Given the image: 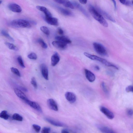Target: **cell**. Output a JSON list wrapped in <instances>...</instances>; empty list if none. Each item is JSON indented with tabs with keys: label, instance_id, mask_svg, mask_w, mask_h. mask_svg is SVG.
Returning <instances> with one entry per match:
<instances>
[{
	"label": "cell",
	"instance_id": "cell-1",
	"mask_svg": "<svg viewBox=\"0 0 133 133\" xmlns=\"http://www.w3.org/2000/svg\"><path fill=\"white\" fill-rule=\"evenodd\" d=\"M88 8L89 12L95 19L104 27H108V24L104 17L95 8L90 5H89Z\"/></svg>",
	"mask_w": 133,
	"mask_h": 133
},
{
	"label": "cell",
	"instance_id": "cell-2",
	"mask_svg": "<svg viewBox=\"0 0 133 133\" xmlns=\"http://www.w3.org/2000/svg\"><path fill=\"white\" fill-rule=\"evenodd\" d=\"M84 54L87 57L92 60L99 62L107 66L112 67L117 70L119 69L116 65L98 56L92 55L87 52L84 53Z\"/></svg>",
	"mask_w": 133,
	"mask_h": 133
},
{
	"label": "cell",
	"instance_id": "cell-3",
	"mask_svg": "<svg viewBox=\"0 0 133 133\" xmlns=\"http://www.w3.org/2000/svg\"><path fill=\"white\" fill-rule=\"evenodd\" d=\"M10 24L12 27L16 28H29L31 26L29 22L20 19L12 21Z\"/></svg>",
	"mask_w": 133,
	"mask_h": 133
},
{
	"label": "cell",
	"instance_id": "cell-4",
	"mask_svg": "<svg viewBox=\"0 0 133 133\" xmlns=\"http://www.w3.org/2000/svg\"><path fill=\"white\" fill-rule=\"evenodd\" d=\"M94 49L99 55L103 56H108V54L105 47L101 44L95 42L93 44Z\"/></svg>",
	"mask_w": 133,
	"mask_h": 133
},
{
	"label": "cell",
	"instance_id": "cell-5",
	"mask_svg": "<svg viewBox=\"0 0 133 133\" xmlns=\"http://www.w3.org/2000/svg\"><path fill=\"white\" fill-rule=\"evenodd\" d=\"M100 110L108 119H112L114 117V114L106 107L101 106L100 107Z\"/></svg>",
	"mask_w": 133,
	"mask_h": 133
},
{
	"label": "cell",
	"instance_id": "cell-6",
	"mask_svg": "<svg viewBox=\"0 0 133 133\" xmlns=\"http://www.w3.org/2000/svg\"><path fill=\"white\" fill-rule=\"evenodd\" d=\"M95 8L104 17L113 22H116V21L114 19L105 11L98 7H96Z\"/></svg>",
	"mask_w": 133,
	"mask_h": 133
},
{
	"label": "cell",
	"instance_id": "cell-7",
	"mask_svg": "<svg viewBox=\"0 0 133 133\" xmlns=\"http://www.w3.org/2000/svg\"><path fill=\"white\" fill-rule=\"evenodd\" d=\"M52 44L56 48L61 50L65 49L67 46V44L58 40L53 42L52 43Z\"/></svg>",
	"mask_w": 133,
	"mask_h": 133
},
{
	"label": "cell",
	"instance_id": "cell-8",
	"mask_svg": "<svg viewBox=\"0 0 133 133\" xmlns=\"http://www.w3.org/2000/svg\"><path fill=\"white\" fill-rule=\"evenodd\" d=\"M60 60V56L58 53L55 52L51 57V65L52 66H55L57 64Z\"/></svg>",
	"mask_w": 133,
	"mask_h": 133
},
{
	"label": "cell",
	"instance_id": "cell-9",
	"mask_svg": "<svg viewBox=\"0 0 133 133\" xmlns=\"http://www.w3.org/2000/svg\"><path fill=\"white\" fill-rule=\"evenodd\" d=\"M74 7L77 8L85 16L89 18V16L84 8L77 2L73 1L72 3Z\"/></svg>",
	"mask_w": 133,
	"mask_h": 133
},
{
	"label": "cell",
	"instance_id": "cell-10",
	"mask_svg": "<svg viewBox=\"0 0 133 133\" xmlns=\"http://www.w3.org/2000/svg\"><path fill=\"white\" fill-rule=\"evenodd\" d=\"M25 102L31 107L40 112H42L43 110L40 105L37 103L31 101L28 99Z\"/></svg>",
	"mask_w": 133,
	"mask_h": 133
},
{
	"label": "cell",
	"instance_id": "cell-11",
	"mask_svg": "<svg viewBox=\"0 0 133 133\" xmlns=\"http://www.w3.org/2000/svg\"><path fill=\"white\" fill-rule=\"evenodd\" d=\"M45 21L49 25L57 26L59 25L58 20L56 18L52 17H46L45 18Z\"/></svg>",
	"mask_w": 133,
	"mask_h": 133
},
{
	"label": "cell",
	"instance_id": "cell-12",
	"mask_svg": "<svg viewBox=\"0 0 133 133\" xmlns=\"http://www.w3.org/2000/svg\"><path fill=\"white\" fill-rule=\"evenodd\" d=\"M53 1L67 8L71 9H74V6L73 4L69 0H53Z\"/></svg>",
	"mask_w": 133,
	"mask_h": 133
},
{
	"label": "cell",
	"instance_id": "cell-13",
	"mask_svg": "<svg viewBox=\"0 0 133 133\" xmlns=\"http://www.w3.org/2000/svg\"><path fill=\"white\" fill-rule=\"evenodd\" d=\"M86 77L90 82L92 83L96 79L95 75L89 70L85 69L84 70Z\"/></svg>",
	"mask_w": 133,
	"mask_h": 133
},
{
	"label": "cell",
	"instance_id": "cell-14",
	"mask_svg": "<svg viewBox=\"0 0 133 133\" xmlns=\"http://www.w3.org/2000/svg\"><path fill=\"white\" fill-rule=\"evenodd\" d=\"M40 69L43 77L45 79L48 80L49 79V75L47 66L45 64H42L40 66Z\"/></svg>",
	"mask_w": 133,
	"mask_h": 133
},
{
	"label": "cell",
	"instance_id": "cell-15",
	"mask_svg": "<svg viewBox=\"0 0 133 133\" xmlns=\"http://www.w3.org/2000/svg\"><path fill=\"white\" fill-rule=\"evenodd\" d=\"M47 104L51 110L57 111L58 110L57 104L53 99H49L47 101Z\"/></svg>",
	"mask_w": 133,
	"mask_h": 133
},
{
	"label": "cell",
	"instance_id": "cell-16",
	"mask_svg": "<svg viewBox=\"0 0 133 133\" xmlns=\"http://www.w3.org/2000/svg\"><path fill=\"white\" fill-rule=\"evenodd\" d=\"M65 97L67 100L70 103H73L76 100L75 95L73 93L67 92L65 94Z\"/></svg>",
	"mask_w": 133,
	"mask_h": 133
},
{
	"label": "cell",
	"instance_id": "cell-17",
	"mask_svg": "<svg viewBox=\"0 0 133 133\" xmlns=\"http://www.w3.org/2000/svg\"><path fill=\"white\" fill-rule=\"evenodd\" d=\"M14 90L17 96L25 102L28 99L26 95L20 89L15 88Z\"/></svg>",
	"mask_w": 133,
	"mask_h": 133
},
{
	"label": "cell",
	"instance_id": "cell-18",
	"mask_svg": "<svg viewBox=\"0 0 133 133\" xmlns=\"http://www.w3.org/2000/svg\"><path fill=\"white\" fill-rule=\"evenodd\" d=\"M8 7L10 10L14 12L20 13L22 11V8L20 6L15 3L9 4Z\"/></svg>",
	"mask_w": 133,
	"mask_h": 133
},
{
	"label": "cell",
	"instance_id": "cell-19",
	"mask_svg": "<svg viewBox=\"0 0 133 133\" xmlns=\"http://www.w3.org/2000/svg\"><path fill=\"white\" fill-rule=\"evenodd\" d=\"M96 127L100 131L103 133H114L115 132L110 128L100 124H97Z\"/></svg>",
	"mask_w": 133,
	"mask_h": 133
},
{
	"label": "cell",
	"instance_id": "cell-20",
	"mask_svg": "<svg viewBox=\"0 0 133 133\" xmlns=\"http://www.w3.org/2000/svg\"><path fill=\"white\" fill-rule=\"evenodd\" d=\"M45 119L47 122L54 126L59 127H64L65 126L64 124L61 122L48 118H46Z\"/></svg>",
	"mask_w": 133,
	"mask_h": 133
},
{
	"label": "cell",
	"instance_id": "cell-21",
	"mask_svg": "<svg viewBox=\"0 0 133 133\" xmlns=\"http://www.w3.org/2000/svg\"><path fill=\"white\" fill-rule=\"evenodd\" d=\"M55 39L56 40L61 41L67 44H70L71 43V40L66 36H57L55 37Z\"/></svg>",
	"mask_w": 133,
	"mask_h": 133
},
{
	"label": "cell",
	"instance_id": "cell-22",
	"mask_svg": "<svg viewBox=\"0 0 133 133\" xmlns=\"http://www.w3.org/2000/svg\"><path fill=\"white\" fill-rule=\"evenodd\" d=\"M57 9L63 15L67 16H73V13L69 10L59 6H57Z\"/></svg>",
	"mask_w": 133,
	"mask_h": 133
},
{
	"label": "cell",
	"instance_id": "cell-23",
	"mask_svg": "<svg viewBox=\"0 0 133 133\" xmlns=\"http://www.w3.org/2000/svg\"><path fill=\"white\" fill-rule=\"evenodd\" d=\"M36 8L40 11L43 12L46 17H52V15L50 12L46 7L41 6H37Z\"/></svg>",
	"mask_w": 133,
	"mask_h": 133
},
{
	"label": "cell",
	"instance_id": "cell-24",
	"mask_svg": "<svg viewBox=\"0 0 133 133\" xmlns=\"http://www.w3.org/2000/svg\"><path fill=\"white\" fill-rule=\"evenodd\" d=\"M5 44L10 49L15 51L18 50V48L13 44L8 42H6L5 43Z\"/></svg>",
	"mask_w": 133,
	"mask_h": 133
},
{
	"label": "cell",
	"instance_id": "cell-25",
	"mask_svg": "<svg viewBox=\"0 0 133 133\" xmlns=\"http://www.w3.org/2000/svg\"><path fill=\"white\" fill-rule=\"evenodd\" d=\"M2 34L4 36L7 38L8 39L12 42H14V40L12 38L6 30H2L1 31Z\"/></svg>",
	"mask_w": 133,
	"mask_h": 133
},
{
	"label": "cell",
	"instance_id": "cell-26",
	"mask_svg": "<svg viewBox=\"0 0 133 133\" xmlns=\"http://www.w3.org/2000/svg\"><path fill=\"white\" fill-rule=\"evenodd\" d=\"M9 115H8L7 111L4 110L2 111L0 114V117L5 120H8L9 118Z\"/></svg>",
	"mask_w": 133,
	"mask_h": 133
},
{
	"label": "cell",
	"instance_id": "cell-27",
	"mask_svg": "<svg viewBox=\"0 0 133 133\" xmlns=\"http://www.w3.org/2000/svg\"><path fill=\"white\" fill-rule=\"evenodd\" d=\"M12 118L14 120L18 121H22L23 120V117L17 113L14 114L12 116Z\"/></svg>",
	"mask_w": 133,
	"mask_h": 133
},
{
	"label": "cell",
	"instance_id": "cell-28",
	"mask_svg": "<svg viewBox=\"0 0 133 133\" xmlns=\"http://www.w3.org/2000/svg\"><path fill=\"white\" fill-rule=\"evenodd\" d=\"M37 42L43 48L47 49L48 47L47 44L44 40L41 38H39L37 40Z\"/></svg>",
	"mask_w": 133,
	"mask_h": 133
},
{
	"label": "cell",
	"instance_id": "cell-29",
	"mask_svg": "<svg viewBox=\"0 0 133 133\" xmlns=\"http://www.w3.org/2000/svg\"><path fill=\"white\" fill-rule=\"evenodd\" d=\"M17 60L19 64V65L20 66L23 68H25V66L22 57L20 56H18L17 57Z\"/></svg>",
	"mask_w": 133,
	"mask_h": 133
},
{
	"label": "cell",
	"instance_id": "cell-30",
	"mask_svg": "<svg viewBox=\"0 0 133 133\" xmlns=\"http://www.w3.org/2000/svg\"><path fill=\"white\" fill-rule=\"evenodd\" d=\"M41 30L46 35H49L50 32L48 28L46 27L43 26L40 28Z\"/></svg>",
	"mask_w": 133,
	"mask_h": 133
},
{
	"label": "cell",
	"instance_id": "cell-31",
	"mask_svg": "<svg viewBox=\"0 0 133 133\" xmlns=\"http://www.w3.org/2000/svg\"><path fill=\"white\" fill-rule=\"evenodd\" d=\"M11 71L14 74L16 75L19 77H21V74L18 70L17 68L13 67H11Z\"/></svg>",
	"mask_w": 133,
	"mask_h": 133
},
{
	"label": "cell",
	"instance_id": "cell-32",
	"mask_svg": "<svg viewBox=\"0 0 133 133\" xmlns=\"http://www.w3.org/2000/svg\"><path fill=\"white\" fill-rule=\"evenodd\" d=\"M27 56L28 58L33 60H36L37 58L36 54L34 53H31L28 55Z\"/></svg>",
	"mask_w": 133,
	"mask_h": 133
},
{
	"label": "cell",
	"instance_id": "cell-33",
	"mask_svg": "<svg viewBox=\"0 0 133 133\" xmlns=\"http://www.w3.org/2000/svg\"><path fill=\"white\" fill-rule=\"evenodd\" d=\"M31 83L35 89L37 88V83L36 79L34 77H33L32 78Z\"/></svg>",
	"mask_w": 133,
	"mask_h": 133
},
{
	"label": "cell",
	"instance_id": "cell-34",
	"mask_svg": "<svg viewBox=\"0 0 133 133\" xmlns=\"http://www.w3.org/2000/svg\"><path fill=\"white\" fill-rule=\"evenodd\" d=\"M101 86L102 88L105 93L107 95L108 94V91L104 82H103L102 83Z\"/></svg>",
	"mask_w": 133,
	"mask_h": 133
},
{
	"label": "cell",
	"instance_id": "cell-35",
	"mask_svg": "<svg viewBox=\"0 0 133 133\" xmlns=\"http://www.w3.org/2000/svg\"><path fill=\"white\" fill-rule=\"evenodd\" d=\"M32 126L36 132H39L40 131L41 129L40 126L36 124H33Z\"/></svg>",
	"mask_w": 133,
	"mask_h": 133
},
{
	"label": "cell",
	"instance_id": "cell-36",
	"mask_svg": "<svg viewBox=\"0 0 133 133\" xmlns=\"http://www.w3.org/2000/svg\"><path fill=\"white\" fill-rule=\"evenodd\" d=\"M51 129L50 127H45L42 129V133H48L50 132Z\"/></svg>",
	"mask_w": 133,
	"mask_h": 133
},
{
	"label": "cell",
	"instance_id": "cell-37",
	"mask_svg": "<svg viewBox=\"0 0 133 133\" xmlns=\"http://www.w3.org/2000/svg\"><path fill=\"white\" fill-rule=\"evenodd\" d=\"M120 2L122 4L127 6H129L130 2L128 0H119Z\"/></svg>",
	"mask_w": 133,
	"mask_h": 133
},
{
	"label": "cell",
	"instance_id": "cell-38",
	"mask_svg": "<svg viewBox=\"0 0 133 133\" xmlns=\"http://www.w3.org/2000/svg\"><path fill=\"white\" fill-rule=\"evenodd\" d=\"M126 91L128 92H133V86H127L126 89Z\"/></svg>",
	"mask_w": 133,
	"mask_h": 133
},
{
	"label": "cell",
	"instance_id": "cell-39",
	"mask_svg": "<svg viewBox=\"0 0 133 133\" xmlns=\"http://www.w3.org/2000/svg\"><path fill=\"white\" fill-rule=\"evenodd\" d=\"M128 115L129 116H131L133 115V110L131 109H129L127 112Z\"/></svg>",
	"mask_w": 133,
	"mask_h": 133
},
{
	"label": "cell",
	"instance_id": "cell-40",
	"mask_svg": "<svg viewBox=\"0 0 133 133\" xmlns=\"http://www.w3.org/2000/svg\"><path fill=\"white\" fill-rule=\"evenodd\" d=\"M58 32L59 34L61 35H63L64 34V30L61 28H59L58 29Z\"/></svg>",
	"mask_w": 133,
	"mask_h": 133
},
{
	"label": "cell",
	"instance_id": "cell-41",
	"mask_svg": "<svg viewBox=\"0 0 133 133\" xmlns=\"http://www.w3.org/2000/svg\"><path fill=\"white\" fill-rule=\"evenodd\" d=\"M88 0H79L80 2L83 4H87Z\"/></svg>",
	"mask_w": 133,
	"mask_h": 133
},
{
	"label": "cell",
	"instance_id": "cell-42",
	"mask_svg": "<svg viewBox=\"0 0 133 133\" xmlns=\"http://www.w3.org/2000/svg\"><path fill=\"white\" fill-rule=\"evenodd\" d=\"M62 133H69V131L68 129H64L62 130Z\"/></svg>",
	"mask_w": 133,
	"mask_h": 133
},
{
	"label": "cell",
	"instance_id": "cell-43",
	"mask_svg": "<svg viewBox=\"0 0 133 133\" xmlns=\"http://www.w3.org/2000/svg\"><path fill=\"white\" fill-rule=\"evenodd\" d=\"M21 89L22 90L25 91L27 92L28 91L27 89L25 87H20Z\"/></svg>",
	"mask_w": 133,
	"mask_h": 133
},
{
	"label": "cell",
	"instance_id": "cell-44",
	"mask_svg": "<svg viewBox=\"0 0 133 133\" xmlns=\"http://www.w3.org/2000/svg\"><path fill=\"white\" fill-rule=\"evenodd\" d=\"M111 1L113 3L115 9L116 10L117 8V5L115 1V0H111Z\"/></svg>",
	"mask_w": 133,
	"mask_h": 133
},
{
	"label": "cell",
	"instance_id": "cell-45",
	"mask_svg": "<svg viewBox=\"0 0 133 133\" xmlns=\"http://www.w3.org/2000/svg\"><path fill=\"white\" fill-rule=\"evenodd\" d=\"M94 68L96 70H100L99 67L97 65L95 66L94 67Z\"/></svg>",
	"mask_w": 133,
	"mask_h": 133
},
{
	"label": "cell",
	"instance_id": "cell-46",
	"mask_svg": "<svg viewBox=\"0 0 133 133\" xmlns=\"http://www.w3.org/2000/svg\"><path fill=\"white\" fill-rule=\"evenodd\" d=\"M132 4H133V1L132 2Z\"/></svg>",
	"mask_w": 133,
	"mask_h": 133
}]
</instances>
